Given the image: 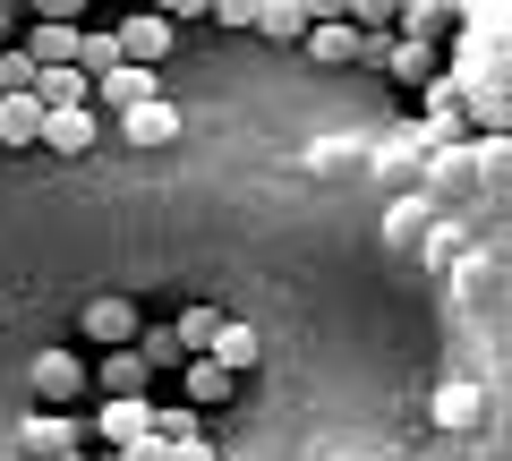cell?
I'll use <instances>...</instances> for the list:
<instances>
[{
	"instance_id": "obj_1",
	"label": "cell",
	"mask_w": 512,
	"mask_h": 461,
	"mask_svg": "<svg viewBox=\"0 0 512 461\" xmlns=\"http://www.w3.org/2000/svg\"><path fill=\"white\" fill-rule=\"evenodd\" d=\"M26 52H35L43 69H77V60H86V26H77L69 0H43V9H35V26H26Z\"/></svg>"
},
{
	"instance_id": "obj_2",
	"label": "cell",
	"mask_w": 512,
	"mask_h": 461,
	"mask_svg": "<svg viewBox=\"0 0 512 461\" xmlns=\"http://www.w3.org/2000/svg\"><path fill=\"white\" fill-rule=\"evenodd\" d=\"M77 333L103 342V351H137V342H146V333H137V299H128V291H94L86 316H77Z\"/></svg>"
},
{
	"instance_id": "obj_3",
	"label": "cell",
	"mask_w": 512,
	"mask_h": 461,
	"mask_svg": "<svg viewBox=\"0 0 512 461\" xmlns=\"http://www.w3.org/2000/svg\"><path fill=\"white\" fill-rule=\"evenodd\" d=\"M86 359H77V351H43L35 359V410H69L77 402V393H86Z\"/></svg>"
},
{
	"instance_id": "obj_4",
	"label": "cell",
	"mask_w": 512,
	"mask_h": 461,
	"mask_svg": "<svg viewBox=\"0 0 512 461\" xmlns=\"http://www.w3.org/2000/svg\"><path fill=\"white\" fill-rule=\"evenodd\" d=\"M120 52H128V69H154V60L171 52V9H137V18H120Z\"/></svg>"
},
{
	"instance_id": "obj_5",
	"label": "cell",
	"mask_w": 512,
	"mask_h": 461,
	"mask_svg": "<svg viewBox=\"0 0 512 461\" xmlns=\"http://www.w3.org/2000/svg\"><path fill=\"white\" fill-rule=\"evenodd\" d=\"M43 129H52L43 94H9V103H0V146H9V154H35V146H43Z\"/></svg>"
},
{
	"instance_id": "obj_6",
	"label": "cell",
	"mask_w": 512,
	"mask_h": 461,
	"mask_svg": "<svg viewBox=\"0 0 512 461\" xmlns=\"http://www.w3.org/2000/svg\"><path fill=\"white\" fill-rule=\"evenodd\" d=\"M94 385H103V402H146V385H154V368L137 351H111L103 368H94Z\"/></svg>"
},
{
	"instance_id": "obj_7",
	"label": "cell",
	"mask_w": 512,
	"mask_h": 461,
	"mask_svg": "<svg viewBox=\"0 0 512 461\" xmlns=\"http://www.w3.org/2000/svg\"><path fill=\"white\" fill-rule=\"evenodd\" d=\"M18 444H26V453H43V461H69V444H77V419H60V410H35V419L18 427Z\"/></svg>"
},
{
	"instance_id": "obj_8",
	"label": "cell",
	"mask_w": 512,
	"mask_h": 461,
	"mask_svg": "<svg viewBox=\"0 0 512 461\" xmlns=\"http://www.w3.org/2000/svg\"><path fill=\"white\" fill-rule=\"evenodd\" d=\"M231 385H239V376L222 368V359H188V410H222Z\"/></svg>"
},
{
	"instance_id": "obj_9",
	"label": "cell",
	"mask_w": 512,
	"mask_h": 461,
	"mask_svg": "<svg viewBox=\"0 0 512 461\" xmlns=\"http://www.w3.org/2000/svg\"><path fill=\"white\" fill-rule=\"evenodd\" d=\"M120 129H128V146L146 154V146H171V137H180V111H171V103H146V111H128Z\"/></svg>"
},
{
	"instance_id": "obj_10",
	"label": "cell",
	"mask_w": 512,
	"mask_h": 461,
	"mask_svg": "<svg viewBox=\"0 0 512 461\" xmlns=\"http://www.w3.org/2000/svg\"><path fill=\"white\" fill-rule=\"evenodd\" d=\"M256 35H274V43H308V35H316V9H299V0H265Z\"/></svg>"
},
{
	"instance_id": "obj_11",
	"label": "cell",
	"mask_w": 512,
	"mask_h": 461,
	"mask_svg": "<svg viewBox=\"0 0 512 461\" xmlns=\"http://www.w3.org/2000/svg\"><path fill=\"white\" fill-rule=\"evenodd\" d=\"M94 94L120 103V120H128V111H146V103H163V94H154V69H120V77H103Z\"/></svg>"
},
{
	"instance_id": "obj_12",
	"label": "cell",
	"mask_w": 512,
	"mask_h": 461,
	"mask_svg": "<svg viewBox=\"0 0 512 461\" xmlns=\"http://www.w3.org/2000/svg\"><path fill=\"white\" fill-rule=\"evenodd\" d=\"M43 154H94V111H52Z\"/></svg>"
},
{
	"instance_id": "obj_13",
	"label": "cell",
	"mask_w": 512,
	"mask_h": 461,
	"mask_svg": "<svg viewBox=\"0 0 512 461\" xmlns=\"http://www.w3.org/2000/svg\"><path fill=\"white\" fill-rule=\"evenodd\" d=\"M222 333H231V325H222L205 299H197V308H180V342H188V359H214V351H222Z\"/></svg>"
},
{
	"instance_id": "obj_14",
	"label": "cell",
	"mask_w": 512,
	"mask_h": 461,
	"mask_svg": "<svg viewBox=\"0 0 512 461\" xmlns=\"http://www.w3.org/2000/svg\"><path fill=\"white\" fill-rule=\"evenodd\" d=\"M478 419H487V393L478 385H444L436 393V427H478Z\"/></svg>"
},
{
	"instance_id": "obj_15",
	"label": "cell",
	"mask_w": 512,
	"mask_h": 461,
	"mask_svg": "<svg viewBox=\"0 0 512 461\" xmlns=\"http://www.w3.org/2000/svg\"><path fill=\"white\" fill-rule=\"evenodd\" d=\"M308 52H316V60H359L367 43H359V26H342V18H316V35H308Z\"/></svg>"
},
{
	"instance_id": "obj_16",
	"label": "cell",
	"mask_w": 512,
	"mask_h": 461,
	"mask_svg": "<svg viewBox=\"0 0 512 461\" xmlns=\"http://www.w3.org/2000/svg\"><path fill=\"white\" fill-rule=\"evenodd\" d=\"M137 359H146V368H188V342H180V325H146Z\"/></svg>"
},
{
	"instance_id": "obj_17",
	"label": "cell",
	"mask_w": 512,
	"mask_h": 461,
	"mask_svg": "<svg viewBox=\"0 0 512 461\" xmlns=\"http://www.w3.org/2000/svg\"><path fill=\"white\" fill-rule=\"evenodd\" d=\"M0 94H43V60L26 52V43H18V52H0Z\"/></svg>"
},
{
	"instance_id": "obj_18",
	"label": "cell",
	"mask_w": 512,
	"mask_h": 461,
	"mask_svg": "<svg viewBox=\"0 0 512 461\" xmlns=\"http://www.w3.org/2000/svg\"><path fill=\"white\" fill-rule=\"evenodd\" d=\"M214 359H222V368H231V376H248L256 359H265V342H256L248 325H231V333H222V351H214Z\"/></svg>"
},
{
	"instance_id": "obj_19",
	"label": "cell",
	"mask_w": 512,
	"mask_h": 461,
	"mask_svg": "<svg viewBox=\"0 0 512 461\" xmlns=\"http://www.w3.org/2000/svg\"><path fill=\"white\" fill-rule=\"evenodd\" d=\"M154 461H214V436H163Z\"/></svg>"
},
{
	"instance_id": "obj_20",
	"label": "cell",
	"mask_w": 512,
	"mask_h": 461,
	"mask_svg": "<svg viewBox=\"0 0 512 461\" xmlns=\"http://www.w3.org/2000/svg\"><path fill=\"white\" fill-rule=\"evenodd\" d=\"M0 52H9V9H0Z\"/></svg>"
},
{
	"instance_id": "obj_21",
	"label": "cell",
	"mask_w": 512,
	"mask_h": 461,
	"mask_svg": "<svg viewBox=\"0 0 512 461\" xmlns=\"http://www.w3.org/2000/svg\"><path fill=\"white\" fill-rule=\"evenodd\" d=\"M69 461H77V453H69Z\"/></svg>"
}]
</instances>
